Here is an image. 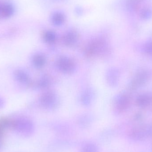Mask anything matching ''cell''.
Wrapping results in <instances>:
<instances>
[{
    "label": "cell",
    "instance_id": "1",
    "mask_svg": "<svg viewBox=\"0 0 152 152\" xmlns=\"http://www.w3.org/2000/svg\"><path fill=\"white\" fill-rule=\"evenodd\" d=\"M57 64L60 70L64 73H71L74 71L75 68L73 61L66 57H62L59 59Z\"/></svg>",
    "mask_w": 152,
    "mask_h": 152
},
{
    "label": "cell",
    "instance_id": "2",
    "mask_svg": "<svg viewBox=\"0 0 152 152\" xmlns=\"http://www.w3.org/2000/svg\"><path fill=\"white\" fill-rule=\"evenodd\" d=\"M104 46V43L101 40H95L91 42L87 48V55L91 56L100 53L103 50Z\"/></svg>",
    "mask_w": 152,
    "mask_h": 152
},
{
    "label": "cell",
    "instance_id": "3",
    "mask_svg": "<svg viewBox=\"0 0 152 152\" xmlns=\"http://www.w3.org/2000/svg\"><path fill=\"white\" fill-rule=\"evenodd\" d=\"M57 102L55 95L52 92H47L42 96L41 103L46 108H51L55 105Z\"/></svg>",
    "mask_w": 152,
    "mask_h": 152
},
{
    "label": "cell",
    "instance_id": "4",
    "mask_svg": "<svg viewBox=\"0 0 152 152\" xmlns=\"http://www.w3.org/2000/svg\"><path fill=\"white\" fill-rule=\"evenodd\" d=\"M66 17L64 13L61 11L54 12L51 17V20L53 25L60 26L64 23Z\"/></svg>",
    "mask_w": 152,
    "mask_h": 152
},
{
    "label": "cell",
    "instance_id": "5",
    "mask_svg": "<svg viewBox=\"0 0 152 152\" xmlns=\"http://www.w3.org/2000/svg\"><path fill=\"white\" fill-rule=\"evenodd\" d=\"M77 39V35L75 30H70L67 32L63 37L65 44L69 46L72 45L75 43Z\"/></svg>",
    "mask_w": 152,
    "mask_h": 152
},
{
    "label": "cell",
    "instance_id": "6",
    "mask_svg": "<svg viewBox=\"0 0 152 152\" xmlns=\"http://www.w3.org/2000/svg\"><path fill=\"white\" fill-rule=\"evenodd\" d=\"M14 12L13 6L11 4L5 3L1 7V13L2 18H8L13 15Z\"/></svg>",
    "mask_w": 152,
    "mask_h": 152
},
{
    "label": "cell",
    "instance_id": "7",
    "mask_svg": "<svg viewBox=\"0 0 152 152\" xmlns=\"http://www.w3.org/2000/svg\"><path fill=\"white\" fill-rule=\"evenodd\" d=\"M34 65L37 68L42 67L45 63V57L41 54H37L33 58Z\"/></svg>",
    "mask_w": 152,
    "mask_h": 152
},
{
    "label": "cell",
    "instance_id": "8",
    "mask_svg": "<svg viewBox=\"0 0 152 152\" xmlns=\"http://www.w3.org/2000/svg\"><path fill=\"white\" fill-rule=\"evenodd\" d=\"M16 79L20 83H26L28 81V77L27 74L21 70H17L15 72Z\"/></svg>",
    "mask_w": 152,
    "mask_h": 152
},
{
    "label": "cell",
    "instance_id": "9",
    "mask_svg": "<svg viewBox=\"0 0 152 152\" xmlns=\"http://www.w3.org/2000/svg\"><path fill=\"white\" fill-rule=\"evenodd\" d=\"M44 39L47 43H53L56 40V35L52 31H47L44 35Z\"/></svg>",
    "mask_w": 152,
    "mask_h": 152
},
{
    "label": "cell",
    "instance_id": "10",
    "mask_svg": "<svg viewBox=\"0 0 152 152\" xmlns=\"http://www.w3.org/2000/svg\"><path fill=\"white\" fill-rule=\"evenodd\" d=\"M140 15L142 19H149L152 16V10L150 8H144L141 11Z\"/></svg>",
    "mask_w": 152,
    "mask_h": 152
},
{
    "label": "cell",
    "instance_id": "11",
    "mask_svg": "<svg viewBox=\"0 0 152 152\" xmlns=\"http://www.w3.org/2000/svg\"><path fill=\"white\" fill-rule=\"evenodd\" d=\"M128 99L125 96H121L118 100L117 102V107L120 110H123L127 105Z\"/></svg>",
    "mask_w": 152,
    "mask_h": 152
},
{
    "label": "cell",
    "instance_id": "12",
    "mask_svg": "<svg viewBox=\"0 0 152 152\" xmlns=\"http://www.w3.org/2000/svg\"><path fill=\"white\" fill-rule=\"evenodd\" d=\"M142 0H128L127 4L129 9L133 10L135 9L140 4Z\"/></svg>",
    "mask_w": 152,
    "mask_h": 152
},
{
    "label": "cell",
    "instance_id": "13",
    "mask_svg": "<svg viewBox=\"0 0 152 152\" xmlns=\"http://www.w3.org/2000/svg\"><path fill=\"white\" fill-rule=\"evenodd\" d=\"M149 102V98L145 96H142L138 98V103L139 105L144 106L147 104Z\"/></svg>",
    "mask_w": 152,
    "mask_h": 152
},
{
    "label": "cell",
    "instance_id": "14",
    "mask_svg": "<svg viewBox=\"0 0 152 152\" xmlns=\"http://www.w3.org/2000/svg\"><path fill=\"white\" fill-rule=\"evenodd\" d=\"M96 148L94 145H87L84 148L83 152H96Z\"/></svg>",
    "mask_w": 152,
    "mask_h": 152
},
{
    "label": "cell",
    "instance_id": "15",
    "mask_svg": "<svg viewBox=\"0 0 152 152\" xmlns=\"http://www.w3.org/2000/svg\"><path fill=\"white\" fill-rule=\"evenodd\" d=\"M146 50L148 53L152 54V42L146 45Z\"/></svg>",
    "mask_w": 152,
    "mask_h": 152
},
{
    "label": "cell",
    "instance_id": "16",
    "mask_svg": "<svg viewBox=\"0 0 152 152\" xmlns=\"http://www.w3.org/2000/svg\"><path fill=\"white\" fill-rule=\"evenodd\" d=\"M76 13H77V14H78V15H80V14H82V12H83V10H82V9L80 8H77L76 9Z\"/></svg>",
    "mask_w": 152,
    "mask_h": 152
},
{
    "label": "cell",
    "instance_id": "17",
    "mask_svg": "<svg viewBox=\"0 0 152 152\" xmlns=\"http://www.w3.org/2000/svg\"><path fill=\"white\" fill-rule=\"evenodd\" d=\"M3 104V100H2L1 98H0V106H2Z\"/></svg>",
    "mask_w": 152,
    "mask_h": 152
}]
</instances>
